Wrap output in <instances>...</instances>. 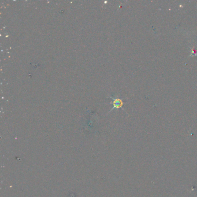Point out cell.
Here are the masks:
<instances>
[{
    "label": "cell",
    "mask_w": 197,
    "mask_h": 197,
    "mask_svg": "<svg viewBox=\"0 0 197 197\" xmlns=\"http://www.w3.org/2000/svg\"><path fill=\"white\" fill-rule=\"evenodd\" d=\"M113 106H114V108H120V107H121L123 105V101L121 100L119 98H116V99H113Z\"/></svg>",
    "instance_id": "1"
}]
</instances>
